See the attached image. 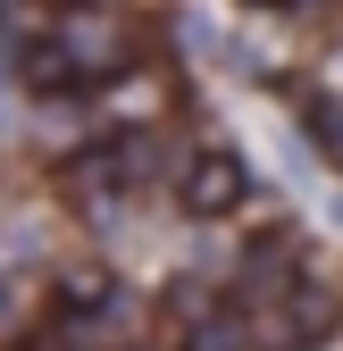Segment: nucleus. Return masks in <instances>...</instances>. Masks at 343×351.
<instances>
[{
	"label": "nucleus",
	"mask_w": 343,
	"mask_h": 351,
	"mask_svg": "<svg viewBox=\"0 0 343 351\" xmlns=\"http://www.w3.org/2000/svg\"><path fill=\"white\" fill-rule=\"evenodd\" d=\"M51 42H59L67 75H117L126 59H134V25L109 17V9H67V17L51 25Z\"/></svg>",
	"instance_id": "obj_1"
},
{
	"label": "nucleus",
	"mask_w": 343,
	"mask_h": 351,
	"mask_svg": "<svg viewBox=\"0 0 343 351\" xmlns=\"http://www.w3.org/2000/svg\"><path fill=\"white\" fill-rule=\"evenodd\" d=\"M151 176H159V143L134 134V143H109L101 159H84V167H75V184H93V193H109V184H117V193H143Z\"/></svg>",
	"instance_id": "obj_2"
},
{
	"label": "nucleus",
	"mask_w": 343,
	"mask_h": 351,
	"mask_svg": "<svg viewBox=\"0 0 343 351\" xmlns=\"http://www.w3.org/2000/svg\"><path fill=\"white\" fill-rule=\"evenodd\" d=\"M235 201H243V159L235 151H201L193 176H185V209L193 217H226Z\"/></svg>",
	"instance_id": "obj_3"
},
{
	"label": "nucleus",
	"mask_w": 343,
	"mask_h": 351,
	"mask_svg": "<svg viewBox=\"0 0 343 351\" xmlns=\"http://www.w3.org/2000/svg\"><path fill=\"white\" fill-rule=\"evenodd\" d=\"M310 134H318V143H335V151H343V101H318V109H310Z\"/></svg>",
	"instance_id": "obj_4"
},
{
	"label": "nucleus",
	"mask_w": 343,
	"mask_h": 351,
	"mask_svg": "<svg viewBox=\"0 0 343 351\" xmlns=\"http://www.w3.org/2000/svg\"><path fill=\"white\" fill-rule=\"evenodd\" d=\"M251 9H285V0H251Z\"/></svg>",
	"instance_id": "obj_5"
},
{
	"label": "nucleus",
	"mask_w": 343,
	"mask_h": 351,
	"mask_svg": "<svg viewBox=\"0 0 343 351\" xmlns=\"http://www.w3.org/2000/svg\"><path fill=\"white\" fill-rule=\"evenodd\" d=\"M0 310H9V285H0Z\"/></svg>",
	"instance_id": "obj_6"
}]
</instances>
